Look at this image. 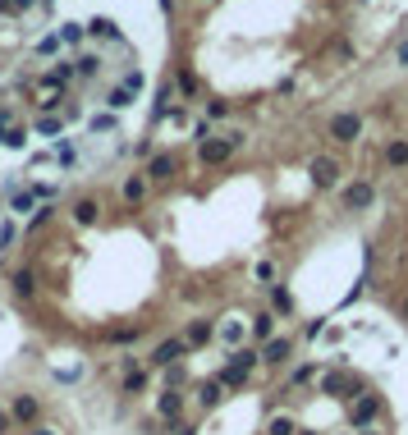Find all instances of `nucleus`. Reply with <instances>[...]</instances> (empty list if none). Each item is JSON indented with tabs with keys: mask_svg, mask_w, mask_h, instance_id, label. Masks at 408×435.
<instances>
[{
	"mask_svg": "<svg viewBox=\"0 0 408 435\" xmlns=\"http://www.w3.org/2000/svg\"><path fill=\"white\" fill-rule=\"evenodd\" d=\"M358 435H386V431H381V426H363V431H358Z\"/></svg>",
	"mask_w": 408,
	"mask_h": 435,
	"instance_id": "nucleus-48",
	"label": "nucleus"
},
{
	"mask_svg": "<svg viewBox=\"0 0 408 435\" xmlns=\"http://www.w3.org/2000/svg\"><path fill=\"white\" fill-rule=\"evenodd\" d=\"M225 115H230V106H225V101H207V120H211V124L225 120Z\"/></svg>",
	"mask_w": 408,
	"mask_h": 435,
	"instance_id": "nucleus-36",
	"label": "nucleus"
},
{
	"mask_svg": "<svg viewBox=\"0 0 408 435\" xmlns=\"http://www.w3.org/2000/svg\"><path fill=\"white\" fill-rule=\"evenodd\" d=\"M51 156H56L60 165H69V170H74V165H78V147H74V142H65V138L56 142V152H51Z\"/></svg>",
	"mask_w": 408,
	"mask_h": 435,
	"instance_id": "nucleus-27",
	"label": "nucleus"
},
{
	"mask_svg": "<svg viewBox=\"0 0 408 435\" xmlns=\"http://www.w3.org/2000/svg\"><path fill=\"white\" fill-rule=\"evenodd\" d=\"M386 161L395 165V170H399V165H408V138H395V142H390V147H386Z\"/></svg>",
	"mask_w": 408,
	"mask_h": 435,
	"instance_id": "nucleus-24",
	"label": "nucleus"
},
{
	"mask_svg": "<svg viewBox=\"0 0 408 435\" xmlns=\"http://www.w3.org/2000/svg\"><path fill=\"white\" fill-rule=\"evenodd\" d=\"M376 202V188L367 184V179H358V184L344 188V211H367Z\"/></svg>",
	"mask_w": 408,
	"mask_h": 435,
	"instance_id": "nucleus-8",
	"label": "nucleus"
},
{
	"mask_svg": "<svg viewBox=\"0 0 408 435\" xmlns=\"http://www.w3.org/2000/svg\"><path fill=\"white\" fill-rule=\"evenodd\" d=\"M243 335H248V326H243L239 316H230V321H225V326L216 330V339H221V344H234V348L243 344Z\"/></svg>",
	"mask_w": 408,
	"mask_h": 435,
	"instance_id": "nucleus-15",
	"label": "nucleus"
},
{
	"mask_svg": "<svg viewBox=\"0 0 408 435\" xmlns=\"http://www.w3.org/2000/svg\"><path fill=\"white\" fill-rule=\"evenodd\" d=\"M60 129H65V120H37V133H46V138L60 133Z\"/></svg>",
	"mask_w": 408,
	"mask_h": 435,
	"instance_id": "nucleus-39",
	"label": "nucleus"
},
{
	"mask_svg": "<svg viewBox=\"0 0 408 435\" xmlns=\"http://www.w3.org/2000/svg\"><path fill=\"white\" fill-rule=\"evenodd\" d=\"M10 422H14V417H10V413H5V408H0V435L10 431Z\"/></svg>",
	"mask_w": 408,
	"mask_h": 435,
	"instance_id": "nucleus-44",
	"label": "nucleus"
},
{
	"mask_svg": "<svg viewBox=\"0 0 408 435\" xmlns=\"http://www.w3.org/2000/svg\"><path fill=\"white\" fill-rule=\"evenodd\" d=\"M60 46H78L83 42V37H88V28H83V23H60Z\"/></svg>",
	"mask_w": 408,
	"mask_h": 435,
	"instance_id": "nucleus-21",
	"label": "nucleus"
},
{
	"mask_svg": "<svg viewBox=\"0 0 408 435\" xmlns=\"http://www.w3.org/2000/svg\"><path fill=\"white\" fill-rule=\"evenodd\" d=\"M161 10H166V14H175V0H161Z\"/></svg>",
	"mask_w": 408,
	"mask_h": 435,
	"instance_id": "nucleus-51",
	"label": "nucleus"
},
{
	"mask_svg": "<svg viewBox=\"0 0 408 435\" xmlns=\"http://www.w3.org/2000/svg\"><path fill=\"white\" fill-rule=\"evenodd\" d=\"M399 60H404V65H408V42H399Z\"/></svg>",
	"mask_w": 408,
	"mask_h": 435,
	"instance_id": "nucleus-50",
	"label": "nucleus"
},
{
	"mask_svg": "<svg viewBox=\"0 0 408 435\" xmlns=\"http://www.w3.org/2000/svg\"><path fill=\"white\" fill-rule=\"evenodd\" d=\"M271 312H276V316H294V294L280 289V284L271 289Z\"/></svg>",
	"mask_w": 408,
	"mask_h": 435,
	"instance_id": "nucleus-20",
	"label": "nucleus"
},
{
	"mask_svg": "<svg viewBox=\"0 0 408 435\" xmlns=\"http://www.w3.org/2000/svg\"><path fill=\"white\" fill-rule=\"evenodd\" d=\"M175 87H179V97H198V74H193V69H179Z\"/></svg>",
	"mask_w": 408,
	"mask_h": 435,
	"instance_id": "nucleus-23",
	"label": "nucleus"
},
{
	"mask_svg": "<svg viewBox=\"0 0 408 435\" xmlns=\"http://www.w3.org/2000/svg\"><path fill=\"white\" fill-rule=\"evenodd\" d=\"M37 5H46V10H51V5H56V0H37Z\"/></svg>",
	"mask_w": 408,
	"mask_h": 435,
	"instance_id": "nucleus-52",
	"label": "nucleus"
},
{
	"mask_svg": "<svg viewBox=\"0 0 408 435\" xmlns=\"http://www.w3.org/2000/svg\"><path fill=\"white\" fill-rule=\"evenodd\" d=\"M28 435H60L56 426H37V431H28Z\"/></svg>",
	"mask_w": 408,
	"mask_h": 435,
	"instance_id": "nucleus-45",
	"label": "nucleus"
},
{
	"mask_svg": "<svg viewBox=\"0 0 408 435\" xmlns=\"http://www.w3.org/2000/svg\"><path fill=\"white\" fill-rule=\"evenodd\" d=\"M257 280L271 284V280H276V266H271V261H257Z\"/></svg>",
	"mask_w": 408,
	"mask_h": 435,
	"instance_id": "nucleus-40",
	"label": "nucleus"
},
{
	"mask_svg": "<svg viewBox=\"0 0 408 435\" xmlns=\"http://www.w3.org/2000/svg\"><path fill=\"white\" fill-rule=\"evenodd\" d=\"M175 170H179V161L170 152H161V156H152V161H147V184H170V179H175Z\"/></svg>",
	"mask_w": 408,
	"mask_h": 435,
	"instance_id": "nucleus-7",
	"label": "nucleus"
},
{
	"mask_svg": "<svg viewBox=\"0 0 408 435\" xmlns=\"http://www.w3.org/2000/svg\"><path fill=\"white\" fill-rule=\"evenodd\" d=\"M10 5H14L19 14H23V10H33V0H10Z\"/></svg>",
	"mask_w": 408,
	"mask_h": 435,
	"instance_id": "nucleus-47",
	"label": "nucleus"
},
{
	"mask_svg": "<svg viewBox=\"0 0 408 435\" xmlns=\"http://www.w3.org/2000/svg\"><path fill=\"white\" fill-rule=\"evenodd\" d=\"M14 211H23V216H33V211H37V197H33V188H23V193H14Z\"/></svg>",
	"mask_w": 408,
	"mask_h": 435,
	"instance_id": "nucleus-33",
	"label": "nucleus"
},
{
	"mask_svg": "<svg viewBox=\"0 0 408 435\" xmlns=\"http://www.w3.org/2000/svg\"><path fill=\"white\" fill-rule=\"evenodd\" d=\"M111 344H133V339H143V326H124V330H111Z\"/></svg>",
	"mask_w": 408,
	"mask_h": 435,
	"instance_id": "nucleus-32",
	"label": "nucleus"
},
{
	"mask_svg": "<svg viewBox=\"0 0 408 435\" xmlns=\"http://www.w3.org/2000/svg\"><path fill=\"white\" fill-rule=\"evenodd\" d=\"M312 371H317V367H312V362H303V367L289 376V385H308V381H312Z\"/></svg>",
	"mask_w": 408,
	"mask_h": 435,
	"instance_id": "nucleus-37",
	"label": "nucleus"
},
{
	"mask_svg": "<svg viewBox=\"0 0 408 435\" xmlns=\"http://www.w3.org/2000/svg\"><path fill=\"white\" fill-rule=\"evenodd\" d=\"M0 14H19V10H14V5H10V0H0Z\"/></svg>",
	"mask_w": 408,
	"mask_h": 435,
	"instance_id": "nucleus-49",
	"label": "nucleus"
},
{
	"mask_svg": "<svg viewBox=\"0 0 408 435\" xmlns=\"http://www.w3.org/2000/svg\"><path fill=\"white\" fill-rule=\"evenodd\" d=\"M326 138H335L340 147H353V142L363 138V115H353V110L331 115V124H326Z\"/></svg>",
	"mask_w": 408,
	"mask_h": 435,
	"instance_id": "nucleus-1",
	"label": "nucleus"
},
{
	"mask_svg": "<svg viewBox=\"0 0 408 435\" xmlns=\"http://www.w3.org/2000/svg\"><path fill=\"white\" fill-rule=\"evenodd\" d=\"M211 339H216V326H211L207 316L188 321V330H184V344H188V348H202V344H211Z\"/></svg>",
	"mask_w": 408,
	"mask_h": 435,
	"instance_id": "nucleus-11",
	"label": "nucleus"
},
{
	"mask_svg": "<svg viewBox=\"0 0 408 435\" xmlns=\"http://www.w3.org/2000/svg\"><path fill=\"white\" fill-rule=\"evenodd\" d=\"M74 65H78V78H97L101 74V60H97V55H78Z\"/></svg>",
	"mask_w": 408,
	"mask_h": 435,
	"instance_id": "nucleus-31",
	"label": "nucleus"
},
{
	"mask_svg": "<svg viewBox=\"0 0 408 435\" xmlns=\"http://www.w3.org/2000/svg\"><path fill=\"white\" fill-rule=\"evenodd\" d=\"M276 321H280L276 312H257V316H253V339L271 344V339H276Z\"/></svg>",
	"mask_w": 408,
	"mask_h": 435,
	"instance_id": "nucleus-14",
	"label": "nucleus"
},
{
	"mask_svg": "<svg viewBox=\"0 0 408 435\" xmlns=\"http://www.w3.org/2000/svg\"><path fill=\"white\" fill-rule=\"evenodd\" d=\"M14 294L19 298H37V275L23 266V271H14Z\"/></svg>",
	"mask_w": 408,
	"mask_h": 435,
	"instance_id": "nucleus-19",
	"label": "nucleus"
},
{
	"mask_svg": "<svg viewBox=\"0 0 408 435\" xmlns=\"http://www.w3.org/2000/svg\"><path fill=\"white\" fill-rule=\"evenodd\" d=\"M216 381H221L225 390H243V385H248V376H243V371H234V367H221V376H216Z\"/></svg>",
	"mask_w": 408,
	"mask_h": 435,
	"instance_id": "nucleus-29",
	"label": "nucleus"
},
{
	"mask_svg": "<svg viewBox=\"0 0 408 435\" xmlns=\"http://www.w3.org/2000/svg\"><path fill=\"white\" fill-rule=\"evenodd\" d=\"M340 435H358V431H340Z\"/></svg>",
	"mask_w": 408,
	"mask_h": 435,
	"instance_id": "nucleus-54",
	"label": "nucleus"
},
{
	"mask_svg": "<svg viewBox=\"0 0 408 435\" xmlns=\"http://www.w3.org/2000/svg\"><path fill=\"white\" fill-rule=\"evenodd\" d=\"M266 435H298V422H294V417H271Z\"/></svg>",
	"mask_w": 408,
	"mask_h": 435,
	"instance_id": "nucleus-30",
	"label": "nucleus"
},
{
	"mask_svg": "<svg viewBox=\"0 0 408 435\" xmlns=\"http://www.w3.org/2000/svg\"><path fill=\"white\" fill-rule=\"evenodd\" d=\"M115 129H120V120H115V115H106V110L88 120V133H115Z\"/></svg>",
	"mask_w": 408,
	"mask_h": 435,
	"instance_id": "nucleus-26",
	"label": "nucleus"
},
{
	"mask_svg": "<svg viewBox=\"0 0 408 435\" xmlns=\"http://www.w3.org/2000/svg\"><path fill=\"white\" fill-rule=\"evenodd\" d=\"M243 142V133L234 129V133H225V138H202V147H198V156H202V165H221V161H230V152Z\"/></svg>",
	"mask_w": 408,
	"mask_h": 435,
	"instance_id": "nucleus-2",
	"label": "nucleus"
},
{
	"mask_svg": "<svg viewBox=\"0 0 408 435\" xmlns=\"http://www.w3.org/2000/svg\"><path fill=\"white\" fill-rule=\"evenodd\" d=\"M289 358H294V339L289 335H276L271 344H262V362H271V367H285Z\"/></svg>",
	"mask_w": 408,
	"mask_h": 435,
	"instance_id": "nucleus-9",
	"label": "nucleus"
},
{
	"mask_svg": "<svg viewBox=\"0 0 408 435\" xmlns=\"http://www.w3.org/2000/svg\"><path fill=\"white\" fill-rule=\"evenodd\" d=\"M147 390V371H129L124 376V394H143Z\"/></svg>",
	"mask_w": 408,
	"mask_h": 435,
	"instance_id": "nucleus-34",
	"label": "nucleus"
},
{
	"mask_svg": "<svg viewBox=\"0 0 408 435\" xmlns=\"http://www.w3.org/2000/svg\"><path fill=\"white\" fill-rule=\"evenodd\" d=\"M10 417H14V422H33V417H37V399H33V394H19L14 408H10Z\"/></svg>",
	"mask_w": 408,
	"mask_h": 435,
	"instance_id": "nucleus-18",
	"label": "nucleus"
},
{
	"mask_svg": "<svg viewBox=\"0 0 408 435\" xmlns=\"http://www.w3.org/2000/svg\"><path fill=\"white\" fill-rule=\"evenodd\" d=\"M349 417H353V431H363V426H376V417H381V399L363 390L358 399L349 403Z\"/></svg>",
	"mask_w": 408,
	"mask_h": 435,
	"instance_id": "nucleus-4",
	"label": "nucleus"
},
{
	"mask_svg": "<svg viewBox=\"0 0 408 435\" xmlns=\"http://www.w3.org/2000/svg\"><path fill=\"white\" fill-rule=\"evenodd\" d=\"M188 353H193V348L184 344V339H166V344H156L152 348V367H175V358H188Z\"/></svg>",
	"mask_w": 408,
	"mask_h": 435,
	"instance_id": "nucleus-6",
	"label": "nucleus"
},
{
	"mask_svg": "<svg viewBox=\"0 0 408 435\" xmlns=\"http://www.w3.org/2000/svg\"><path fill=\"white\" fill-rule=\"evenodd\" d=\"M88 37H111V42H120V23L106 19V14H97V19L88 23Z\"/></svg>",
	"mask_w": 408,
	"mask_h": 435,
	"instance_id": "nucleus-17",
	"label": "nucleus"
},
{
	"mask_svg": "<svg viewBox=\"0 0 408 435\" xmlns=\"http://www.w3.org/2000/svg\"><path fill=\"white\" fill-rule=\"evenodd\" d=\"M179 408H184V399H179V390H166V394H161V417L170 422V431L179 426Z\"/></svg>",
	"mask_w": 408,
	"mask_h": 435,
	"instance_id": "nucleus-16",
	"label": "nucleus"
},
{
	"mask_svg": "<svg viewBox=\"0 0 408 435\" xmlns=\"http://www.w3.org/2000/svg\"><path fill=\"white\" fill-rule=\"evenodd\" d=\"M69 211H74V220H78V225H97V216H101V202H97V197H78V202H74Z\"/></svg>",
	"mask_w": 408,
	"mask_h": 435,
	"instance_id": "nucleus-13",
	"label": "nucleus"
},
{
	"mask_svg": "<svg viewBox=\"0 0 408 435\" xmlns=\"http://www.w3.org/2000/svg\"><path fill=\"white\" fill-rule=\"evenodd\" d=\"M308 174H312L317 188H335L340 184V161H335V156H317V161L308 165Z\"/></svg>",
	"mask_w": 408,
	"mask_h": 435,
	"instance_id": "nucleus-5",
	"label": "nucleus"
},
{
	"mask_svg": "<svg viewBox=\"0 0 408 435\" xmlns=\"http://www.w3.org/2000/svg\"><path fill=\"white\" fill-rule=\"evenodd\" d=\"M60 51V37L51 33V37H42V42H37V55H56Z\"/></svg>",
	"mask_w": 408,
	"mask_h": 435,
	"instance_id": "nucleus-38",
	"label": "nucleus"
},
{
	"mask_svg": "<svg viewBox=\"0 0 408 435\" xmlns=\"http://www.w3.org/2000/svg\"><path fill=\"white\" fill-rule=\"evenodd\" d=\"M221 399H225V385H221V381H207V385H202V394H198L202 408H216Z\"/></svg>",
	"mask_w": 408,
	"mask_h": 435,
	"instance_id": "nucleus-22",
	"label": "nucleus"
},
{
	"mask_svg": "<svg viewBox=\"0 0 408 435\" xmlns=\"http://www.w3.org/2000/svg\"><path fill=\"white\" fill-rule=\"evenodd\" d=\"M23 138H28V133H23V129H10V133H5V138H0V142H5V147H23Z\"/></svg>",
	"mask_w": 408,
	"mask_h": 435,
	"instance_id": "nucleus-41",
	"label": "nucleus"
},
{
	"mask_svg": "<svg viewBox=\"0 0 408 435\" xmlns=\"http://www.w3.org/2000/svg\"><path fill=\"white\" fill-rule=\"evenodd\" d=\"M399 321H408V294L399 298Z\"/></svg>",
	"mask_w": 408,
	"mask_h": 435,
	"instance_id": "nucleus-46",
	"label": "nucleus"
},
{
	"mask_svg": "<svg viewBox=\"0 0 408 435\" xmlns=\"http://www.w3.org/2000/svg\"><path fill=\"white\" fill-rule=\"evenodd\" d=\"M106 106H111V110H129L133 106V92H129V87H111V92H106Z\"/></svg>",
	"mask_w": 408,
	"mask_h": 435,
	"instance_id": "nucleus-25",
	"label": "nucleus"
},
{
	"mask_svg": "<svg viewBox=\"0 0 408 435\" xmlns=\"http://www.w3.org/2000/svg\"><path fill=\"white\" fill-rule=\"evenodd\" d=\"M321 394H335V399H358L363 385L353 381L349 371H321Z\"/></svg>",
	"mask_w": 408,
	"mask_h": 435,
	"instance_id": "nucleus-3",
	"label": "nucleus"
},
{
	"mask_svg": "<svg viewBox=\"0 0 408 435\" xmlns=\"http://www.w3.org/2000/svg\"><path fill=\"white\" fill-rule=\"evenodd\" d=\"M170 110H175V106H170V83H166L161 92H156V101H152V120H166Z\"/></svg>",
	"mask_w": 408,
	"mask_h": 435,
	"instance_id": "nucleus-28",
	"label": "nucleus"
},
{
	"mask_svg": "<svg viewBox=\"0 0 408 435\" xmlns=\"http://www.w3.org/2000/svg\"><path fill=\"white\" fill-rule=\"evenodd\" d=\"M10 243H14V225H10V220H5V225H0V252L10 248Z\"/></svg>",
	"mask_w": 408,
	"mask_h": 435,
	"instance_id": "nucleus-42",
	"label": "nucleus"
},
{
	"mask_svg": "<svg viewBox=\"0 0 408 435\" xmlns=\"http://www.w3.org/2000/svg\"><path fill=\"white\" fill-rule=\"evenodd\" d=\"M51 216H56V207H51V202H46V207H37L33 216H28V229H42V225H46Z\"/></svg>",
	"mask_w": 408,
	"mask_h": 435,
	"instance_id": "nucleus-35",
	"label": "nucleus"
},
{
	"mask_svg": "<svg viewBox=\"0 0 408 435\" xmlns=\"http://www.w3.org/2000/svg\"><path fill=\"white\" fill-rule=\"evenodd\" d=\"M298 435H317V431H298Z\"/></svg>",
	"mask_w": 408,
	"mask_h": 435,
	"instance_id": "nucleus-53",
	"label": "nucleus"
},
{
	"mask_svg": "<svg viewBox=\"0 0 408 435\" xmlns=\"http://www.w3.org/2000/svg\"><path fill=\"white\" fill-rule=\"evenodd\" d=\"M124 202H129V207H143L147 202V174H129V179H124Z\"/></svg>",
	"mask_w": 408,
	"mask_h": 435,
	"instance_id": "nucleus-12",
	"label": "nucleus"
},
{
	"mask_svg": "<svg viewBox=\"0 0 408 435\" xmlns=\"http://www.w3.org/2000/svg\"><path fill=\"white\" fill-rule=\"evenodd\" d=\"M262 362V348H248V344H239V348H230V358H225V367H234V371H243V376H253V367Z\"/></svg>",
	"mask_w": 408,
	"mask_h": 435,
	"instance_id": "nucleus-10",
	"label": "nucleus"
},
{
	"mask_svg": "<svg viewBox=\"0 0 408 435\" xmlns=\"http://www.w3.org/2000/svg\"><path fill=\"white\" fill-rule=\"evenodd\" d=\"M124 87H129V92H143V74H138V69H129V78H124Z\"/></svg>",
	"mask_w": 408,
	"mask_h": 435,
	"instance_id": "nucleus-43",
	"label": "nucleus"
}]
</instances>
